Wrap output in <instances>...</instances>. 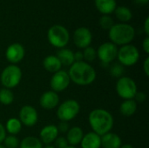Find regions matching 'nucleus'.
Wrapping results in <instances>:
<instances>
[{
	"instance_id": "f257e3e1",
	"label": "nucleus",
	"mask_w": 149,
	"mask_h": 148,
	"mask_svg": "<svg viewBox=\"0 0 149 148\" xmlns=\"http://www.w3.org/2000/svg\"><path fill=\"white\" fill-rule=\"evenodd\" d=\"M72 82L77 85L86 86L93 84L97 77L95 69L85 61L74 62L67 72Z\"/></svg>"
},
{
	"instance_id": "f03ea898",
	"label": "nucleus",
	"mask_w": 149,
	"mask_h": 148,
	"mask_svg": "<svg viewBox=\"0 0 149 148\" xmlns=\"http://www.w3.org/2000/svg\"><path fill=\"white\" fill-rule=\"evenodd\" d=\"M88 122L93 132L102 136L111 132L114 124V120L112 113L107 110L96 108L90 112Z\"/></svg>"
},
{
	"instance_id": "7ed1b4c3",
	"label": "nucleus",
	"mask_w": 149,
	"mask_h": 148,
	"mask_svg": "<svg viewBox=\"0 0 149 148\" xmlns=\"http://www.w3.org/2000/svg\"><path fill=\"white\" fill-rule=\"evenodd\" d=\"M108 36L111 43L115 45L129 44L135 37L134 28L128 24H114V25L108 31Z\"/></svg>"
},
{
	"instance_id": "20e7f679",
	"label": "nucleus",
	"mask_w": 149,
	"mask_h": 148,
	"mask_svg": "<svg viewBox=\"0 0 149 148\" xmlns=\"http://www.w3.org/2000/svg\"><path fill=\"white\" fill-rule=\"evenodd\" d=\"M47 38L52 46L61 49L68 44L70 33L65 26L61 24H54L49 28L47 31Z\"/></svg>"
},
{
	"instance_id": "39448f33",
	"label": "nucleus",
	"mask_w": 149,
	"mask_h": 148,
	"mask_svg": "<svg viewBox=\"0 0 149 148\" xmlns=\"http://www.w3.org/2000/svg\"><path fill=\"white\" fill-rule=\"evenodd\" d=\"M22 71L17 65H7L0 75V82L4 88L12 89L17 87L22 79Z\"/></svg>"
},
{
	"instance_id": "423d86ee",
	"label": "nucleus",
	"mask_w": 149,
	"mask_h": 148,
	"mask_svg": "<svg viewBox=\"0 0 149 148\" xmlns=\"http://www.w3.org/2000/svg\"><path fill=\"white\" fill-rule=\"evenodd\" d=\"M115 89L118 96L123 100L134 99L135 94L138 92V87L135 81L132 78L126 76L118 79Z\"/></svg>"
},
{
	"instance_id": "0eeeda50",
	"label": "nucleus",
	"mask_w": 149,
	"mask_h": 148,
	"mask_svg": "<svg viewBox=\"0 0 149 148\" xmlns=\"http://www.w3.org/2000/svg\"><path fill=\"white\" fill-rule=\"evenodd\" d=\"M80 106L77 100L67 99L58 106L56 114L60 121L69 122L78 116Z\"/></svg>"
},
{
	"instance_id": "6e6552de",
	"label": "nucleus",
	"mask_w": 149,
	"mask_h": 148,
	"mask_svg": "<svg viewBox=\"0 0 149 148\" xmlns=\"http://www.w3.org/2000/svg\"><path fill=\"white\" fill-rule=\"evenodd\" d=\"M117 58L120 65L125 66H133L139 61L140 51L137 47L129 44L120 46L118 49Z\"/></svg>"
},
{
	"instance_id": "1a4fd4ad",
	"label": "nucleus",
	"mask_w": 149,
	"mask_h": 148,
	"mask_svg": "<svg viewBox=\"0 0 149 148\" xmlns=\"http://www.w3.org/2000/svg\"><path fill=\"white\" fill-rule=\"evenodd\" d=\"M96 51L97 58L100 59L101 64L108 65L117 58L118 47L111 42H105L99 46Z\"/></svg>"
},
{
	"instance_id": "9d476101",
	"label": "nucleus",
	"mask_w": 149,
	"mask_h": 148,
	"mask_svg": "<svg viewBox=\"0 0 149 148\" xmlns=\"http://www.w3.org/2000/svg\"><path fill=\"white\" fill-rule=\"evenodd\" d=\"M71 83L70 77L68 75V72L60 70L52 76V79L50 80V86L52 88V91L58 93L65 90H66Z\"/></svg>"
},
{
	"instance_id": "9b49d317",
	"label": "nucleus",
	"mask_w": 149,
	"mask_h": 148,
	"mask_svg": "<svg viewBox=\"0 0 149 148\" xmlns=\"http://www.w3.org/2000/svg\"><path fill=\"white\" fill-rule=\"evenodd\" d=\"M18 120L22 123V125L27 127L34 126L38 120V114L37 110L29 105H25L21 107L18 113Z\"/></svg>"
},
{
	"instance_id": "f8f14e48",
	"label": "nucleus",
	"mask_w": 149,
	"mask_h": 148,
	"mask_svg": "<svg viewBox=\"0 0 149 148\" xmlns=\"http://www.w3.org/2000/svg\"><path fill=\"white\" fill-rule=\"evenodd\" d=\"M73 43L74 44L79 48V49H85L88 46H90L92 40H93V35L91 31L86 27H79L75 30L72 36Z\"/></svg>"
},
{
	"instance_id": "ddd939ff",
	"label": "nucleus",
	"mask_w": 149,
	"mask_h": 148,
	"mask_svg": "<svg viewBox=\"0 0 149 148\" xmlns=\"http://www.w3.org/2000/svg\"><path fill=\"white\" fill-rule=\"evenodd\" d=\"M25 55L24 47L19 43L10 44L5 51V58L10 65H16L21 62Z\"/></svg>"
},
{
	"instance_id": "4468645a",
	"label": "nucleus",
	"mask_w": 149,
	"mask_h": 148,
	"mask_svg": "<svg viewBox=\"0 0 149 148\" xmlns=\"http://www.w3.org/2000/svg\"><path fill=\"white\" fill-rule=\"evenodd\" d=\"M59 96L58 93L53 91H47L44 92L39 98V105L43 109L52 110L56 108L59 104Z\"/></svg>"
},
{
	"instance_id": "2eb2a0df",
	"label": "nucleus",
	"mask_w": 149,
	"mask_h": 148,
	"mask_svg": "<svg viewBox=\"0 0 149 148\" xmlns=\"http://www.w3.org/2000/svg\"><path fill=\"white\" fill-rule=\"evenodd\" d=\"M58 136V131L55 125H47L44 126L39 133V140L45 145L52 144Z\"/></svg>"
},
{
	"instance_id": "dca6fc26",
	"label": "nucleus",
	"mask_w": 149,
	"mask_h": 148,
	"mask_svg": "<svg viewBox=\"0 0 149 148\" xmlns=\"http://www.w3.org/2000/svg\"><path fill=\"white\" fill-rule=\"evenodd\" d=\"M100 139L102 148H120L122 145L121 138L114 133L109 132L100 136Z\"/></svg>"
},
{
	"instance_id": "f3484780",
	"label": "nucleus",
	"mask_w": 149,
	"mask_h": 148,
	"mask_svg": "<svg viewBox=\"0 0 149 148\" xmlns=\"http://www.w3.org/2000/svg\"><path fill=\"white\" fill-rule=\"evenodd\" d=\"M80 146L81 148H101L100 136L93 132H89L84 134Z\"/></svg>"
},
{
	"instance_id": "a211bd4d",
	"label": "nucleus",
	"mask_w": 149,
	"mask_h": 148,
	"mask_svg": "<svg viewBox=\"0 0 149 148\" xmlns=\"http://www.w3.org/2000/svg\"><path fill=\"white\" fill-rule=\"evenodd\" d=\"M84 136V132L79 126H72L66 133V140L69 146L76 147L79 145Z\"/></svg>"
},
{
	"instance_id": "6ab92c4d",
	"label": "nucleus",
	"mask_w": 149,
	"mask_h": 148,
	"mask_svg": "<svg viewBox=\"0 0 149 148\" xmlns=\"http://www.w3.org/2000/svg\"><path fill=\"white\" fill-rule=\"evenodd\" d=\"M44 68L51 73H55L61 70L62 65L56 55H48L43 60Z\"/></svg>"
},
{
	"instance_id": "aec40b11",
	"label": "nucleus",
	"mask_w": 149,
	"mask_h": 148,
	"mask_svg": "<svg viewBox=\"0 0 149 148\" xmlns=\"http://www.w3.org/2000/svg\"><path fill=\"white\" fill-rule=\"evenodd\" d=\"M97 10L103 15L112 14L117 7L116 0H94Z\"/></svg>"
},
{
	"instance_id": "412c9836",
	"label": "nucleus",
	"mask_w": 149,
	"mask_h": 148,
	"mask_svg": "<svg viewBox=\"0 0 149 148\" xmlns=\"http://www.w3.org/2000/svg\"><path fill=\"white\" fill-rule=\"evenodd\" d=\"M57 58L60 61L62 66H71L74 61V52L68 48H61L57 51Z\"/></svg>"
},
{
	"instance_id": "4be33fe9",
	"label": "nucleus",
	"mask_w": 149,
	"mask_h": 148,
	"mask_svg": "<svg viewBox=\"0 0 149 148\" xmlns=\"http://www.w3.org/2000/svg\"><path fill=\"white\" fill-rule=\"evenodd\" d=\"M137 111V103L134 99L123 100L120 106V113L125 117L133 116Z\"/></svg>"
},
{
	"instance_id": "5701e85b",
	"label": "nucleus",
	"mask_w": 149,
	"mask_h": 148,
	"mask_svg": "<svg viewBox=\"0 0 149 148\" xmlns=\"http://www.w3.org/2000/svg\"><path fill=\"white\" fill-rule=\"evenodd\" d=\"M22 123L17 118H10L5 124V131L10 135H17L22 130Z\"/></svg>"
},
{
	"instance_id": "b1692460",
	"label": "nucleus",
	"mask_w": 149,
	"mask_h": 148,
	"mask_svg": "<svg viewBox=\"0 0 149 148\" xmlns=\"http://www.w3.org/2000/svg\"><path fill=\"white\" fill-rule=\"evenodd\" d=\"M113 12L115 13V16L118 18V20L124 24L129 22L133 17V13L131 10L126 6H118L116 7Z\"/></svg>"
},
{
	"instance_id": "393cba45",
	"label": "nucleus",
	"mask_w": 149,
	"mask_h": 148,
	"mask_svg": "<svg viewBox=\"0 0 149 148\" xmlns=\"http://www.w3.org/2000/svg\"><path fill=\"white\" fill-rule=\"evenodd\" d=\"M19 148H43V143L40 140L34 136H28L24 138L20 143Z\"/></svg>"
},
{
	"instance_id": "a878e982",
	"label": "nucleus",
	"mask_w": 149,
	"mask_h": 148,
	"mask_svg": "<svg viewBox=\"0 0 149 148\" xmlns=\"http://www.w3.org/2000/svg\"><path fill=\"white\" fill-rule=\"evenodd\" d=\"M14 101V94L10 89L2 88L0 90V103L4 106H9Z\"/></svg>"
},
{
	"instance_id": "bb28decb",
	"label": "nucleus",
	"mask_w": 149,
	"mask_h": 148,
	"mask_svg": "<svg viewBox=\"0 0 149 148\" xmlns=\"http://www.w3.org/2000/svg\"><path fill=\"white\" fill-rule=\"evenodd\" d=\"M82 52H83V60L88 64L90 62L94 61L97 58V51L92 46H88L85 48Z\"/></svg>"
},
{
	"instance_id": "cd10ccee",
	"label": "nucleus",
	"mask_w": 149,
	"mask_h": 148,
	"mask_svg": "<svg viewBox=\"0 0 149 148\" xmlns=\"http://www.w3.org/2000/svg\"><path fill=\"white\" fill-rule=\"evenodd\" d=\"M109 72H110V75L113 78L120 79V78L123 77V74L125 72V67L122 65H120L119 62L114 63V64H113L111 65Z\"/></svg>"
},
{
	"instance_id": "c85d7f7f",
	"label": "nucleus",
	"mask_w": 149,
	"mask_h": 148,
	"mask_svg": "<svg viewBox=\"0 0 149 148\" xmlns=\"http://www.w3.org/2000/svg\"><path fill=\"white\" fill-rule=\"evenodd\" d=\"M99 24H100V26L103 30H108L109 31L114 25V21L109 15H103L100 18Z\"/></svg>"
},
{
	"instance_id": "c756f323",
	"label": "nucleus",
	"mask_w": 149,
	"mask_h": 148,
	"mask_svg": "<svg viewBox=\"0 0 149 148\" xmlns=\"http://www.w3.org/2000/svg\"><path fill=\"white\" fill-rule=\"evenodd\" d=\"M3 143L6 148H17L19 147L20 141L16 135H6Z\"/></svg>"
},
{
	"instance_id": "7c9ffc66",
	"label": "nucleus",
	"mask_w": 149,
	"mask_h": 148,
	"mask_svg": "<svg viewBox=\"0 0 149 148\" xmlns=\"http://www.w3.org/2000/svg\"><path fill=\"white\" fill-rule=\"evenodd\" d=\"M53 143H54L53 146L55 148H65L69 146L65 137L63 136H58V138L54 140Z\"/></svg>"
},
{
	"instance_id": "2f4dec72",
	"label": "nucleus",
	"mask_w": 149,
	"mask_h": 148,
	"mask_svg": "<svg viewBox=\"0 0 149 148\" xmlns=\"http://www.w3.org/2000/svg\"><path fill=\"white\" fill-rule=\"evenodd\" d=\"M57 128H58V133H66L69 129H70V126H69V123L68 122H65V121H60L58 123V126H56Z\"/></svg>"
},
{
	"instance_id": "473e14b6",
	"label": "nucleus",
	"mask_w": 149,
	"mask_h": 148,
	"mask_svg": "<svg viewBox=\"0 0 149 148\" xmlns=\"http://www.w3.org/2000/svg\"><path fill=\"white\" fill-rule=\"evenodd\" d=\"M134 99L135 100V102H139V103H143L146 101L147 99V95L146 93L142 92H137V93L135 94Z\"/></svg>"
},
{
	"instance_id": "72a5a7b5",
	"label": "nucleus",
	"mask_w": 149,
	"mask_h": 148,
	"mask_svg": "<svg viewBox=\"0 0 149 148\" xmlns=\"http://www.w3.org/2000/svg\"><path fill=\"white\" fill-rule=\"evenodd\" d=\"M6 137V131L4 126L0 122V144H2Z\"/></svg>"
},
{
	"instance_id": "f704fd0d",
	"label": "nucleus",
	"mask_w": 149,
	"mask_h": 148,
	"mask_svg": "<svg viewBox=\"0 0 149 148\" xmlns=\"http://www.w3.org/2000/svg\"><path fill=\"white\" fill-rule=\"evenodd\" d=\"M143 72L147 77L149 76V57H147L143 62Z\"/></svg>"
},
{
	"instance_id": "c9c22d12",
	"label": "nucleus",
	"mask_w": 149,
	"mask_h": 148,
	"mask_svg": "<svg viewBox=\"0 0 149 148\" xmlns=\"http://www.w3.org/2000/svg\"><path fill=\"white\" fill-rule=\"evenodd\" d=\"M142 48H143V50H144V51L147 53V54H148L149 53V37H146L145 38V39L143 40V42H142Z\"/></svg>"
},
{
	"instance_id": "e433bc0d",
	"label": "nucleus",
	"mask_w": 149,
	"mask_h": 148,
	"mask_svg": "<svg viewBox=\"0 0 149 148\" xmlns=\"http://www.w3.org/2000/svg\"><path fill=\"white\" fill-rule=\"evenodd\" d=\"M74 61L75 62L84 61L83 60V52L81 51H78L74 52Z\"/></svg>"
},
{
	"instance_id": "4c0bfd02",
	"label": "nucleus",
	"mask_w": 149,
	"mask_h": 148,
	"mask_svg": "<svg viewBox=\"0 0 149 148\" xmlns=\"http://www.w3.org/2000/svg\"><path fill=\"white\" fill-rule=\"evenodd\" d=\"M144 31L146 35L148 37L149 35V17H147L145 22H144Z\"/></svg>"
},
{
	"instance_id": "58836bf2",
	"label": "nucleus",
	"mask_w": 149,
	"mask_h": 148,
	"mask_svg": "<svg viewBox=\"0 0 149 148\" xmlns=\"http://www.w3.org/2000/svg\"><path fill=\"white\" fill-rule=\"evenodd\" d=\"M149 0H135V2L137 3H139V4H141V5H143V4H147L148 3Z\"/></svg>"
},
{
	"instance_id": "ea45409f",
	"label": "nucleus",
	"mask_w": 149,
	"mask_h": 148,
	"mask_svg": "<svg viewBox=\"0 0 149 148\" xmlns=\"http://www.w3.org/2000/svg\"><path fill=\"white\" fill-rule=\"evenodd\" d=\"M120 148H134L132 145L130 144H125V145H121V147Z\"/></svg>"
},
{
	"instance_id": "a19ab883",
	"label": "nucleus",
	"mask_w": 149,
	"mask_h": 148,
	"mask_svg": "<svg viewBox=\"0 0 149 148\" xmlns=\"http://www.w3.org/2000/svg\"><path fill=\"white\" fill-rule=\"evenodd\" d=\"M43 148H55L54 146L52 144H49V145H45V147H43Z\"/></svg>"
},
{
	"instance_id": "79ce46f5",
	"label": "nucleus",
	"mask_w": 149,
	"mask_h": 148,
	"mask_svg": "<svg viewBox=\"0 0 149 148\" xmlns=\"http://www.w3.org/2000/svg\"><path fill=\"white\" fill-rule=\"evenodd\" d=\"M65 148H77L76 147H72V146H68L67 147H65Z\"/></svg>"
},
{
	"instance_id": "37998d69",
	"label": "nucleus",
	"mask_w": 149,
	"mask_h": 148,
	"mask_svg": "<svg viewBox=\"0 0 149 148\" xmlns=\"http://www.w3.org/2000/svg\"><path fill=\"white\" fill-rule=\"evenodd\" d=\"M0 148H6L3 145H2V144H0Z\"/></svg>"
}]
</instances>
